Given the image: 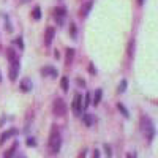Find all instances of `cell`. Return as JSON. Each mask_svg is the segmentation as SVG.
Segmentation results:
<instances>
[{
	"mask_svg": "<svg viewBox=\"0 0 158 158\" xmlns=\"http://www.w3.org/2000/svg\"><path fill=\"white\" fill-rule=\"evenodd\" d=\"M139 127H141V133L142 136L147 139V142H152L155 139L156 135V130H155V123L149 115H142L141 120H139Z\"/></svg>",
	"mask_w": 158,
	"mask_h": 158,
	"instance_id": "cell-1",
	"label": "cell"
},
{
	"mask_svg": "<svg viewBox=\"0 0 158 158\" xmlns=\"http://www.w3.org/2000/svg\"><path fill=\"white\" fill-rule=\"evenodd\" d=\"M48 149H49L51 155H57L60 152V149H62V136H60V131H59L57 125H52V128H51Z\"/></svg>",
	"mask_w": 158,
	"mask_h": 158,
	"instance_id": "cell-2",
	"label": "cell"
},
{
	"mask_svg": "<svg viewBox=\"0 0 158 158\" xmlns=\"http://www.w3.org/2000/svg\"><path fill=\"white\" fill-rule=\"evenodd\" d=\"M68 108H67V103H65L62 98H56L54 103H52V112H54V115L57 117H63L65 114H67Z\"/></svg>",
	"mask_w": 158,
	"mask_h": 158,
	"instance_id": "cell-3",
	"label": "cell"
},
{
	"mask_svg": "<svg viewBox=\"0 0 158 158\" xmlns=\"http://www.w3.org/2000/svg\"><path fill=\"white\" fill-rule=\"evenodd\" d=\"M19 68H21V62H19V59H15V60H11V62H10V73H8V76H10V81H11V82H15L16 79H18Z\"/></svg>",
	"mask_w": 158,
	"mask_h": 158,
	"instance_id": "cell-4",
	"label": "cell"
},
{
	"mask_svg": "<svg viewBox=\"0 0 158 158\" xmlns=\"http://www.w3.org/2000/svg\"><path fill=\"white\" fill-rule=\"evenodd\" d=\"M71 109H73L74 115H81V114L84 112V111H82V95H81V94H74Z\"/></svg>",
	"mask_w": 158,
	"mask_h": 158,
	"instance_id": "cell-5",
	"label": "cell"
},
{
	"mask_svg": "<svg viewBox=\"0 0 158 158\" xmlns=\"http://www.w3.org/2000/svg\"><path fill=\"white\" fill-rule=\"evenodd\" d=\"M54 18L57 21V25H63L65 18H67V8L65 6H57L54 10Z\"/></svg>",
	"mask_w": 158,
	"mask_h": 158,
	"instance_id": "cell-6",
	"label": "cell"
},
{
	"mask_svg": "<svg viewBox=\"0 0 158 158\" xmlns=\"http://www.w3.org/2000/svg\"><path fill=\"white\" fill-rule=\"evenodd\" d=\"M19 135V130L18 128H10L8 131H5V133L0 136V146H3V144L10 139V138H16Z\"/></svg>",
	"mask_w": 158,
	"mask_h": 158,
	"instance_id": "cell-7",
	"label": "cell"
},
{
	"mask_svg": "<svg viewBox=\"0 0 158 158\" xmlns=\"http://www.w3.org/2000/svg\"><path fill=\"white\" fill-rule=\"evenodd\" d=\"M19 89H21V92H24V94H29V92H32V89H33V82H32V79H29V77L21 79V82H19Z\"/></svg>",
	"mask_w": 158,
	"mask_h": 158,
	"instance_id": "cell-8",
	"label": "cell"
},
{
	"mask_svg": "<svg viewBox=\"0 0 158 158\" xmlns=\"http://www.w3.org/2000/svg\"><path fill=\"white\" fill-rule=\"evenodd\" d=\"M92 8H94V0H87V2L81 6V10H79V16L82 19H85L89 16V13L92 11Z\"/></svg>",
	"mask_w": 158,
	"mask_h": 158,
	"instance_id": "cell-9",
	"label": "cell"
},
{
	"mask_svg": "<svg viewBox=\"0 0 158 158\" xmlns=\"http://www.w3.org/2000/svg\"><path fill=\"white\" fill-rule=\"evenodd\" d=\"M54 36H56V29L54 27H48L46 33H44V46H51L52 41H54Z\"/></svg>",
	"mask_w": 158,
	"mask_h": 158,
	"instance_id": "cell-10",
	"label": "cell"
},
{
	"mask_svg": "<svg viewBox=\"0 0 158 158\" xmlns=\"http://www.w3.org/2000/svg\"><path fill=\"white\" fill-rule=\"evenodd\" d=\"M40 73H41L43 76H49V77H57L59 76V71L54 67H43L41 70H40Z\"/></svg>",
	"mask_w": 158,
	"mask_h": 158,
	"instance_id": "cell-11",
	"label": "cell"
},
{
	"mask_svg": "<svg viewBox=\"0 0 158 158\" xmlns=\"http://www.w3.org/2000/svg\"><path fill=\"white\" fill-rule=\"evenodd\" d=\"M81 115H82V122L85 123V127H92V125H94L95 117L92 115V114H89V112H82Z\"/></svg>",
	"mask_w": 158,
	"mask_h": 158,
	"instance_id": "cell-12",
	"label": "cell"
},
{
	"mask_svg": "<svg viewBox=\"0 0 158 158\" xmlns=\"http://www.w3.org/2000/svg\"><path fill=\"white\" fill-rule=\"evenodd\" d=\"M18 147H19V142H18V141H15V144H13V146H11L5 153H3V156H5V158H11V156H15V155H16Z\"/></svg>",
	"mask_w": 158,
	"mask_h": 158,
	"instance_id": "cell-13",
	"label": "cell"
},
{
	"mask_svg": "<svg viewBox=\"0 0 158 158\" xmlns=\"http://www.w3.org/2000/svg\"><path fill=\"white\" fill-rule=\"evenodd\" d=\"M73 60H74V49L73 48H70V49H67V56H65V65H73Z\"/></svg>",
	"mask_w": 158,
	"mask_h": 158,
	"instance_id": "cell-14",
	"label": "cell"
},
{
	"mask_svg": "<svg viewBox=\"0 0 158 158\" xmlns=\"http://www.w3.org/2000/svg\"><path fill=\"white\" fill-rule=\"evenodd\" d=\"M101 97H103V90L101 89H97L94 98H92V104H94V106H98L100 101H101Z\"/></svg>",
	"mask_w": 158,
	"mask_h": 158,
	"instance_id": "cell-15",
	"label": "cell"
},
{
	"mask_svg": "<svg viewBox=\"0 0 158 158\" xmlns=\"http://www.w3.org/2000/svg\"><path fill=\"white\" fill-rule=\"evenodd\" d=\"M32 19L33 21H40V19H41V8H40V6H35L32 10Z\"/></svg>",
	"mask_w": 158,
	"mask_h": 158,
	"instance_id": "cell-16",
	"label": "cell"
},
{
	"mask_svg": "<svg viewBox=\"0 0 158 158\" xmlns=\"http://www.w3.org/2000/svg\"><path fill=\"white\" fill-rule=\"evenodd\" d=\"M90 104H92V95L89 94V92H87V94L84 95V103H82V111H85L89 106H90Z\"/></svg>",
	"mask_w": 158,
	"mask_h": 158,
	"instance_id": "cell-17",
	"label": "cell"
},
{
	"mask_svg": "<svg viewBox=\"0 0 158 158\" xmlns=\"http://www.w3.org/2000/svg\"><path fill=\"white\" fill-rule=\"evenodd\" d=\"M117 109L120 111V114L125 117V118H130V112H128V109L125 108V104H122V103H118L117 104Z\"/></svg>",
	"mask_w": 158,
	"mask_h": 158,
	"instance_id": "cell-18",
	"label": "cell"
},
{
	"mask_svg": "<svg viewBox=\"0 0 158 158\" xmlns=\"http://www.w3.org/2000/svg\"><path fill=\"white\" fill-rule=\"evenodd\" d=\"M6 59H8V62H11V60L18 59V56H16V51L13 49V48H8V49H6Z\"/></svg>",
	"mask_w": 158,
	"mask_h": 158,
	"instance_id": "cell-19",
	"label": "cell"
},
{
	"mask_svg": "<svg viewBox=\"0 0 158 158\" xmlns=\"http://www.w3.org/2000/svg\"><path fill=\"white\" fill-rule=\"evenodd\" d=\"M60 85H62L63 92H68V89H70V82H68V77H67V76H63V77L60 79Z\"/></svg>",
	"mask_w": 158,
	"mask_h": 158,
	"instance_id": "cell-20",
	"label": "cell"
},
{
	"mask_svg": "<svg viewBox=\"0 0 158 158\" xmlns=\"http://www.w3.org/2000/svg\"><path fill=\"white\" fill-rule=\"evenodd\" d=\"M3 19H5V30H6L8 33H13V25H11L10 18H8L6 15H3Z\"/></svg>",
	"mask_w": 158,
	"mask_h": 158,
	"instance_id": "cell-21",
	"label": "cell"
},
{
	"mask_svg": "<svg viewBox=\"0 0 158 158\" xmlns=\"http://www.w3.org/2000/svg\"><path fill=\"white\" fill-rule=\"evenodd\" d=\"M127 85H128L127 79H122V81H120V84H118V89H117V92H118V94H123V92L127 90Z\"/></svg>",
	"mask_w": 158,
	"mask_h": 158,
	"instance_id": "cell-22",
	"label": "cell"
},
{
	"mask_svg": "<svg viewBox=\"0 0 158 158\" xmlns=\"http://www.w3.org/2000/svg\"><path fill=\"white\" fill-rule=\"evenodd\" d=\"M70 33H71V38H73V40H76V36H77V35H76V24H74V22H71V24H70Z\"/></svg>",
	"mask_w": 158,
	"mask_h": 158,
	"instance_id": "cell-23",
	"label": "cell"
},
{
	"mask_svg": "<svg viewBox=\"0 0 158 158\" xmlns=\"http://www.w3.org/2000/svg\"><path fill=\"white\" fill-rule=\"evenodd\" d=\"M25 144H27L29 147H36V141H35V138H27Z\"/></svg>",
	"mask_w": 158,
	"mask_h": 158,
	"instance_id": "cell-24",
	"label": "cell"
},
{
	"mask_svg": "<svg viewBox=\"0 0 158 158\" xmlns=\"http://www.w3.org/2000/svg\"><path fill=\"white\" fill-rule=\"evenodd\" d=\"M16 44L19 46V49H21V51H24V48H25V44H24V40H22V36H19V38H16Z\"/></svg>",
	"mask_w": 158,
	"mask_h": 158,
	"instance_id": "cell-25",
	"label": "cell"
},
{
	"mask_svg": "<svg viewBox=\"0 0 158 158\" xmlns=\"http://www.w3.org/2000/svg\"><path fill=\"white\" fill-rule=\"evenodd\" d=\"M104 153H106L108 156H112V149H111V146H108V144H104Z\"/></svg>",
	"mask_w": 158,
	"mask_h": 158,
	"instance_id": "cell-26",
	"label": "cell"
},
{
	"mask_svg": "<svg viewBox=\"0 0 158 158\" xmlns=\"http://www.w3.org/2000/svg\"><path fill=\"white\" fill-rule=\"evenodd\" d=\"M133 49H135V41H130V48H128V56H133Z\"/></svg>",
	"mask_w": 158,
	"mask_h": 158,
	"instance_id": "cell-27",
	"label": "cell"
},
{
	"mask_svg": "<svg viewBox=\"0 0 158 158\" xmlns=\"http://www.w3.org/2000/svg\"><path fill=\"white\" fill-rule=\"evenodd\" d=\"M76 84H77L79 87H85V81H84V79H81V77L76 79Z\"/></svg>",
	"mask_w": 158,
	"mask_h": 158,
	"instance_id": "cell-28",
	"label": "cell"
},
{
	"mask_svg": "<svg viewBox=\"0 0 158 158\" xmlns=\"http://www.w3.org/2000/svg\"><path fill=\"white\" fill-rule=\"evenodd\" d=\"M89 71H90L92 74H97V68L94 67V63H90V65H89Z\"/></svg>",
	"mask_w": 158,
	"mask_h": 158,
	"instance_id": "cell-29",
	"label": "cell"
},
{
	"mask_svg": "<svg viewBox=\"0 0 158 158\" xmlns=\"http://www.w3.org/2000/svg\"><path fill=\"white\" fill-rule=\"evenodd\" d=\"M94 156H95V158H98V156H100V152H98V150H97V149H95V150H94Z\"/></svg>",
	"mask_w": 158,
	"mask_h": 158,
	"instance_id": "cell-30",
	"label": "cell"
},
{
	"mask_svg": "<svg viewBox=\"0 0 158 158\" xmlns=\"http://www.w3.org/2000/svg\"><path fill=\"white\" fill-rule=\"evenodd\" d=\"M18 2H21V3H29L30 0H18Z\"/></svg>",
	"mask_w": 158,
	"mask_h": 158,
	"instance_id": "cell-31",
	"label": "cell"
},
{
	"mask_svg": "<svg viewBox=\"0 0 158 158\" xmlns=\"http://www.w3.org/2000/svg\"><path fill=\"white\" fill-rule=\"evenodd\" d=\"M139 2V5H144V2H146V0H138Z\"/></svg>",
	"mask_w": 158,
	"mask_h": 158,
	"instance_id": "cell-32",
	"label": "cell"
},
{
	"mask_svg": "<svg viewBox=\"0 0 158 158\" xmlns=\"http://www.w3.org/2000/svg\"><path fill=\"white\" fill-rule=\"evenodd\" d=\"M0 82H2V73H0Z\"/></svg>",
	"mask_w": 158,
	"mask_h": 158,
	"instance_id": "cell-33",
	"label": "cell"
}]
</instances>
